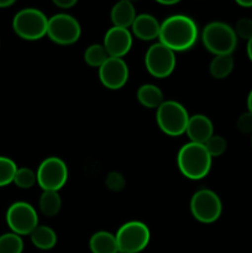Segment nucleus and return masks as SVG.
<instances>
[{
  "label": "nucleus",
  "mask_w": 252,
  "mask_h": 253,
  "mask_svg": "<svg viewBox=\"0 0 252 253\" xmlns=\"http://www.w3.org/2000/svg\"><path fill=\"white\" fill-rule=\"evenodd\" d=\"M158 39L173 52L187 51L198 40L197 24L185 15H172L161 24Z\"/></svg>",
  "instance_id": "obj_1"
},
{
  "label": "nucleus",
  "mask_w": 252,
  "mask_h": 253,
  "mask_svg": "<svg viewBox=\"0 0 252 253\" xmlns=\"http://www.w3.org/2000/svg\"><path fill=\"white\" fill-rule=\"evenodd\" d=\"M211 160L205 146L195 142H188L182 146L177 156L180 173L190 180L207 177L211 168Z\"/></svg>",
  "instance_id": "obj_2"
},
{
  "label": "nucleus",
  "mask_w": 252,
  "mask_h": 253,
  "mask_svg": "<svg viewBox=\"0 0 252 253\" xmlns=\"http://www.w3.org/2000/svg\"><path fill=\"white\" fill-rule=\"evenodd\" d=\"M202 41L205 48L215 56L232 54L237 44V36L230 25L221 21H212L204 27Z\"/></svg>",
  "instance_id": "obj_3"
},
{
  "label": "nucleus",
  "mask_w": 252,
  "mask_h": 253,
  "mask_svg": "<svg viewBox=\"0 0 252 253\" xmlns=\"http://www.w3.org/2000/svg\"><path fill=\"white\" fill-rule=\"evenodd\" d=\"M189 114L180 103L174 100H165L156 113V121L163 133L172 137L185 133Z\"/></svg>",
  "instance_id": "obj_4"
},
{
  "label": "nucleus",
  "mask_w": 252,
  "mask_h": 253,
  "mask_svg": "<svg viewBox=\"0 0 252 253\" xmlns=\"http://www.w3.org/2000/svg\"><path fill=\"white\" fill-rule=\"evenodd\" d=\"M48 19L46 15L35 7H26L17 12L12 20L15 34L26 41H36L47 35Z\"/></svg>",
  "instance_id": "obj_5"
},
{
  "label": "nucleus",
  "mask_w": 252,
  "mask_h": 253,
  "mask_svg": "<svg viewBox=\"0 0 252 253\" xmlns=\"http://www.w3.org/2000/svg\"><path fill=\"white\" fill-rule=\"evenodd\" d=\"M119 252L138 253L147 247L151 234L147 225L141 221H128L115 235Z\"/></svg>",
  "instance_id": "obj_6"
},
{
  "label": "nucleus",
  "mask_w": 252,
  "mask_h": 253,
  "mask_svg": "<svg viewBox=\"0 0 252 253\" xmlns=\"http://www.w3.org/2000/svg\"><path fill=\"white\" fill-rule=\"evenodd\" d=\"M190 212L199 222L212 224L221 216V200L212 190L199 189L190 199Z\"/></svg>",
  "instance_id": "obj_7"
},
{
  "label": "nucleus",
  "mask_w": 252,
  "mask_h": 253,
  "mask_svg": "<svg viewBox=\"0 0 252 253\" xmlns=\"http://www.w3.org/2000/svg\"><path fill=\"white\" fill-rule=\"evenodd\" d=\"M37 184L42 190L58 192L68 180V167L59 157H47L37 168Z\"/></svg>",
  "instance_id": "obj_8"
},
{
  "label": "nucleus",
  "mask_w": 252,
  "mask_h": 253,
  "mask_svg": "<svg viewBox=\"0 0 252 253\" xmlns=\"http://www.w3.org/2000/svg\"><path fill=\"white\" fill-rule=\"evenodd\" d=\"M82 35L81 25L76 17L68 14H57L48 19L47 36L54 43L68 46L76 43Z\"/></svg>",
  "instance_id": "obj_9"
},
{
  "label": "nucleus",
  "mask_w": 252,
  "mask_h": 253,
  "mask_svg": "<svg viewBox=\"0 0 252 253\" xmlns=\"http://www.w3.org/2000/svg\"><path fill=\"white\" fill-rule=\"evenodd\" d=\"M174 53L161 42L153 43L145 54V66L148 73L160 79L169 77L177 64Z\"/></svg>",
  "instance_id": "obj_10"
},
{
  "label": "nucleus",
  "mask_w": 252,
  "mask_h": 253,
  "mask_svg": "<svg viewBox=\"0 0 252 253\" xmlns=\"http://www.w3.org/2000/svg\"><path fill=\"white\" fill-rule=\"evenodd\" d=\"M6 222L14 234L24 236V235H31V232L39 226V216L31 204L16 202L10 205L7 209Z\"/></svg>",
  "instance_id": "obj_11"
},
{
  "label": "nucleus",
  "mask_w": 252,
  "mask_h": 253,
  "mask_svg": "<svg viewBox=\"0 0 252 253\" xmlns=\"http://www.w3.org/2000/svg\"><path fill=\"white\" fill-rule=\"evenodd\" d=\"M99 79L105 88L119 90L127 83V64L123 58L109 57L105 63L99 68Z\"/></svg>",
  "instance_id": "obj_12"
},
{
  "label": "nucleus",
  "mask_w": 252,
  "mask_h": 253,
  "mask_svg": "<svg viewBox=\"0 0 252 253\" xmlns=\"http://www.w3.org/2000/svg\"><path fill=\"white\" fill-rule=\"evenodd\" d=\"M103 46L105 47L109 57L123 58L130 52L132 47V35L128 31V29L113 26L106 31Z\"/></svg>",
  "instance_id": "obj_13"
},
{
  "label": "nucleus",
  "mask_w": 252,
  "mask_h": 253,
  "mask_svg": "<svg viewBox=\"0 0 252 253\" xmlns=\"http://www.w3.org/2000/svg\"><path fill=\"white\" fill-rule=\"evenodd\" d=\"M185 133L189 137L190 142L204 145L214 135V125L208 116L197 114L189 118Z\"/></svg>",
  "instance_id": "obj_14"
},
{
  "label": "nucleus",
  "mask_w": 252,
  "mask_h": 253,
  "mask_svg": "<svg viewBox=\"0 0 252 253\" xmlns=\"http://www.w3.org/2000/svg\"><path fill=\"white\" fill-rule=\"evenodd\" d=\"M132 34L142 41H152L160 36L161 24L155 16L150 14H140L136 16L132 26Z\"/></svg>",
  "instance_id": "obj_15"
},
{
  "label": "nucleus",
  "mask_w": 252,
  "mask_h": 253,
  "mask_svg": "<svg viewBox=\"0 0 252 253\" xmlns=\"http://www.w3.org/2000/svg\"><path fill=\"white\" fill-rule=\"evenodd\" d=\"M136 10L132 1L130 0H120L113 6L110 12L111 21L114 26L121 27V29H128L132 26L136 19Z\"/></svg>",
  "instance_id": "obj_16"
},
{
  "label": "nucleus",
  "mask_w": 252,
  "mask_h": 253,
  "mask_svg": "<svg viewBox=\"0 0 252 253\" xmlns=\"http://www.w3.org/2000/svg\"><path fill=\"white\" fill-rule=\"evenodd\" d=\"M136 96L138 103L147 109H158L165 101L162 90L155 84H142L137 89Z\"/></svg>",
  "instance_id": "obj_17"
},
{
  "label": "nucleus",
  "mask_w": 252,
  "mask_h": 253,
  "mask_svg": "<svg viewBox=\"0 0 252 253\" xmlns=\"http://www.w3.org/2000/svg\"><path fill=\"white\" fill-rule=\"evenodd\" d=\"M90 251L93 253H118V242L115 235L108 231H99L91 236Z\"/></svg>",
  "instance_id": "obj_18"
},
{
  "label": "nucleus",
  "mask_w": 252,
  "mask_h": 253,
  "mask_svg": "<svg viewBox=\"0 0 252 253\" xmlns=\"http://www.w3.org/2000/svg\"><path fill=\"white\" fill-rule=\"evenodd\" d=\"M30 236H31L34 246H36L40 250H43V251L53 249L57 244V235L54 230L48 226H44V225L37 226Z\"/></svg>",
  "instance_id": "obj_19"
},
{
  "label": "nucleus",
  "mask_w": 252,
  "mask_h": 253,
  "mask_svg": "<svg viewBox=\"0 0 252 253\" xmlns=\"http://www.w3.org/2000/svg\"><path fill=\"white\" fill-rule=\"evenodd\" d=\"M234 67L235 61L232 54H221L212 58V61L210 62L209 71L212 78L225 79L231 74Z\"/></svg>",
  "instance_id": "obj_20"
},
{
  "label": "nucleus",
  "mask_w": 252,
  "mask_h": 253,
  "mask_svg": "<svg viewBox=\"0 0 252 253\" xmlns=\"http://www.w3.org/2000/svg\"><path fill=\"white\" fill-rule=\"evenodd\" d=\"M40 210L42 214L47 217L56 216L62 208V200L58 192L53 190H43V193L40 197L39 202Z\"/></svg>",
  "instance_id": "obj_21"
},
{
  "label": "nucleus",
  "mask_w": 252,
  "mask_h": 253,
  "mask_svg": "<svg viewBox=\"0 0 252 253\" xmlns=\"http://www.w3.org/2000/svg\"><path fill=\"white\" fill-rule=\"evenodd\" d=\"M108 58L109 54L103 44H90L85 49V52H84V61H85V63L88 66L94 67V68H100Z\"/></svg>",
  "instance_id": "obj_22"
},
{
  "label": "nucleus",
  "mask_w": 252,
  "mask_h": 253,
  "mask_svg": "<svg viewBox=\"0 0 252 253\" xmlns=\"http://www.w3.org/2000/svg\"><path fill=\"white\" fill-rule=\"evenodd\" d=\"M24 242L21 236L9 232L0 236V253H22Z\"/></svg>",
  "instance_id": "obj_23"
},
{
  "label": "nucleus",
  "mask_w": 252,
  "mask_h": 253,
  "mask_svg": "<svg viewBox=\"0 0 252 253\" xmlns=\"http://www.w3.org/2000/svg\"><path fill=\"white\" fill-rule=\"evenodd\" d=\"M16 170L17 167L14 161L0 156V187H6L10 183H14Z\"/></svg>",
  "instance_id": "obj_24"
},
{
  "label": "nucleus",
  "mask_w": 252,
  "mask_h": 253,
  "mask_svg": "<svg viewBox=\"0 0 252 253\" xmlns=\"http://www.w3.org/2000/svg\"><path fill=\"white\" fill-rule=\"evenodd\" d=\"M14 183L21 189H30L37 183V174L31 168H17L16 173H15Z\"/></svg>",
  "instance_id": "obj_25"
},
{
  "label": "nucleus",
  "mask_w": 252,
  "mask_h": 253,
  "mask_svg": "<svg viewBox=\"0 0 252 253\" xmlns=\"http://www.w3.org/2000/svg\"><path fill=\"white\" fill-rule=\"evenodd\" d=\"M205 148H207L208 153L210 155V157H220L221 155H224L225 151L227 148V142L222 136L220 135H212L207 142L204 143Z\"/></svg>",
  "instance_id": "obj_26"
},
{
  "label": "nucleus",
  "mask_w": 252,
  "mask_h": 253,
  "mask_svg": "<svg viewBox=\"0 0 252 253\" xmlns=\"http://www.w3.org/2000/svg\"><path fill=\"white\" fill-rule=\"evenodd\" d=\"M234 30L237 37L249 41V40L252 39V20L247 19V17L240 19L235 25Z\"/></svg>",
  "instance_id": "obj_27"
},
{
  "label": "nucleus",
  "mask_w": 252,
  "mask_h": 253,
  "mask_svg": "<svg viewBox=\"0 0 252 253\" xmlns=\"http://www.w3.org/2000/svg\"><path fill=\"white\" fill-rule=\"evenodd\" d=\"M237 130L242 133H252V114L250 111L241 114L237 119Z\"/></svg>",
  "instance_id": "obj_28"
},
{
  "label": "nucleus",
  "mask_w": 252,
  "mask_h": 253,
  "mask_svg": "<svg viewBox=\"0 0 252 253\" xmlns=\"http://www.w3.org/2000/svg\"><path fill=\"white\" fill-rule=\"evenodd\" d=\"M125 185V179L120 173L111 172L106 177V187L111 190H121Z\"/></svg>",
  "instance_id": "obj_29"
},
{
  "label": "nucleus",
  "mask_w": 252,
  "mask_h": 253,
  "mask_svg": "<svg viewBox=\"0 0 252 253\" xmlns=\"http://www.w3.org/2000/svg\"><path fill=\"white\" fill-rule=\"evenodd\" d=\"M52 1H53L54 5H57L58 7H62V9H69V7L74 6L78 0H52Z\"/></svg>",
  "instance_id": "obj_30"
},
{
  "label": "nucleus",
  "mask_w": 252,
  "mask_h": 253,
  "mask_svg": "<svg viewBox=\"0 0 252 253\" xmlns=\"http://www.w3.org/2000/svg\"><path fill=\"white\" fill-rule=\"evenodd\" d=\"M240 6L244 7H252V0H235Z\"/></svg>",
  "instance_id": "obj_31"
},
{
  "label": "nucleus",
  "mask_w": 252,
  "mask_h": 253,
  "mask_svg": "<svg viewBox=\"0 0 252 253\" xmlns=\"http://www.w3.org/2000/svg\"><path fill=\"white\" fill-rule=\"evenodd\" d=\"M16 0H0V7H9L11 6Z\"/></svg>",
  "instance_id": "obj_32"
},
{
  "label": "nucleus",
  "mask_w": 252,
  "mask_h": 253,
  "mask_svg": "<svg viewBox=\"0 0 252 253\" xmlns=\"http://www.w3.org/2000/svg\"><path fill=\"white\" fill-rule=\"evenodd\" d=\"M157 2H160V4L162 5H174L177 4V2H179L180 0H156Z\"/></svg>",
  "instance_id": "obj_33"
},
{
  "label": "nucleus",
  "mask_w": 252,
  "mask_h": 253,
  "mask_svg": "<svg viewBox=\"0 0 252 253\" xmlns=\"http://www.w3.org/2000/svg\"><path fill=\"white\" fill-rule=\"evenodd\" d=\"M247 56H249L250 61L252 62V39L247 41Z\"/></svg>",
  "instance_id": "obj_34"
},
{
  "label": "nucleus",
  "mask_w": 252,
  "mask_h": 253,
  "mask_svg": "<svg viewBox=\"0 0 252 253\" xmlns=\"http://www.w3.org/2000/svg\"><path fill=\"white\" fill-rule=\"evenodd\" d=\"M247 109H249L250 113L252 114V89L249 93V96H247Z\"/></svg>",
  "instance_id": "obj_35"
},
{
  "label": "nucleus",
  "mask_w": 252,
  "mask_h": 253,
  "mask_svg": "<svg viewBox=\"0 0 252 253\" xmlns=\"http://www.w3.org/2000/svg\"><path fill=\"white\" fill-rule=\"evenodd\" d=\"M118 253H123V252H118Z\"/></svg>",
  "instance_id": "obj_36"
},
{
  "label": "nucleus",
  "mask_w": 252,
  "mask_h": 253,
  "mask_svg": "<svg viewBox=\"0 0 252 253\" xmlns=\"http://www.w3.org/2000/svg\"><path fill=\"white\" fill-rule=\"evenodd\" d=\"M130 1H132V0H130Z\"/></svg>",
  "instance_id": "obj_37"
}]
</instances>
